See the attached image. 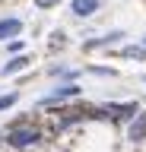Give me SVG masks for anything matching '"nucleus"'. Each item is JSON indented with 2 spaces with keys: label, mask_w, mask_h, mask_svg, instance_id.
Returning a JSON list of instances; mask_svg holds the SVG:
<instances>
[{
  "label": "nucleus",
  "mask_w": 146,
  "mask_h": 152,
  "mask_svg": "<svg viewBox=\"0 0 146 152\" xmlns=\"http://www.w3.org/2000/svg\"><path fill=\"white\" fill-rule=\"evenodd\" d=\"M3 140H7V146H10V149H19V152H22V149H32L38 140H45V133H41L38 124H29L26 117H19V121L10 124V130H7V136H3Z\"/></svg>",
  "instance_id": "f257e3e1"
},
{
  "label": "nucleus",
  "mask_w": 146,
  "mask_h": 152,
  "mask_svg": "<svg viewBox=\"0 0 146 152\" xmlns=\"http://www.w3.org/2000/svg\"><path fill=\"white\" fill-rule=\"evenodd\" d=\"M79 89L76 86V79H67V83H60L57 89H51L48 95H41L38 102H35V108H45V111H51V108H57V104H64V102H73V98H79Z\"/></svg>",
  "instance_id": "f03ea898"
},
{
  "label": "nucleus",
  "mask_w": 146,
  "mask_h": 152,
  "mask_svg": "<svg viewBox=\"0 0 146 152\" xmlns=\"http://www.w3.org/2000/svg\"><path fill=\"white\" fill-rule=\"evenodd\" d=\"M146 140V111L140 108V111L127 121V142H134V146H140V142Z\"/></svg>",
  "instance_id": "7ed1b4c3"
},
{
  "label": "nucleus",
  "mask_w": 146,
  "mask_h": 152,
  "mask_svg": "<svg viewBox=\"0 0 146 152\" xmlns=\"http://www.w3.org/2000/svg\"><path fill=\"white\" fill-rule=\"evenodd\" d=\"M108 114H111V121H130L136 111H140V102H105Z\"/></svg>",
  "instance_id": "20e7f679"
},
{
  "label": "nucleus",
  "mask_w": 146,
  "mask_h": 152,
  "mask_svg": "<svg viewBox=\"0 0 146 152\" xmlns=\"http://www.w3.org/2000/svg\"><path fill=\"white\" fill-rule=\"evenodd\" d=\"M117 41H124V32H121V28H114V32H108V35H102V38H89V41H83V51L92 54V51H98V48L117 45Z\"/></svg>",
  "instance_id": "39448f33"
},
{
  "label": "nucleus",
  "mask_w": 146,
  "mask_h": 152,
  "mask_svg": "<svg viewBox=\"0 0 146 152\" xmlns=\"http://www.w3.org/2000/svg\"><path fill=\"white\" fill-rule=\"evenodd\" d=\"M22 28H26V22H22L19 16H7L0 19V41H10V38H19Z\"/></svg>",
  "instance_id": "423d86ee"
},
{
  "label": "nucleus",
  "mask_w": 146,
  "mask_h": 152,
  "mask_svg": "<svg viewBox=\"0 0 146 152\" xmlns=\"http://www.w3.org/2000/svg\"><path fill=\"white\" fill-rule=\"evenodd\" d=\"M98 7H102V0H70V13L76 19H89V16H95Z\"/></svg>",
  "instance_id": "0eeeda50"
},
{
  "label": "nucleus",
  "mask_w": 146,
  "mask_h": 152,
  "mask_svg": "<svg viewBox=\"0 0 146 152\" xmlns=\"http://www.w3.org/2000/svg\"><path fill=\"white\" fill-rule=\"evenodd\" d=\"M32 64V57L29 54H19V57H10L7 64L0 66V76H13V73H19V70H26V66Z\"/></svg>",
  "instance_id": "6e6552de"
},
{
  "label": "nucleus",
  "mask_w": 146,
  "mask_h": 152,
  "mask_svg": "<svg viewBox=\"0 0 146 152\" xmlns=\"http://www.w3.org/2000/svg\"><path fill=\"white\" fill-rule=\"evenodd\" d=\"M67 45H70V38H67V32H64V28H54V32L48 35V51H51V54L64 51Z\"/></svg>",
  "instance_id": "1a4fd4ad"
},
{
  "label": "nucleus",
  "mask_w": 146,
  "mask_h": 152,
  "mask_svg": "<svg viewBox=\"0 0 146 152\" xmlns=\"http://www.w3.org/2000/svg\"><path fill=\"white\" fill-rule=\"evenodd\" d=\"M117 54L127 57V60H146V48H143V45H124Z\"/></svg>",
  "instance_id": "9d476101"
},
{
  "label": "nucleus",
  "mask_w": 146,
  "mask_h": 152,
  "mask_svg": "<svg viewBox=\"0 0 146 152\" xmlns=\"http://www.w3.org/2000/svg\"><path fill=\"white\" fill-rule=\"evenodd\" d=\"M48 76H64V79H76L79 70H70L67 64H57V66H48Z\"/></svg>",
  "instance_id": "9b49d317"
},
{
  "label": "nucleus",
  "mask_w": 146,
  "mask_h": 152,
  "mask_svg": "<svg viewBox=\"0 0 146 152\" xmlns=\"http://www.w3.org/2000/svg\"><path fill=\"white\" fill-rule=\"evenodd\" d=\"M16 102H19V92H7V95H0V111H10Z\"/></svg>",
  "instance_id": "f8f14e48"
},
{
  "label": "nucleus",
  "mask_w": 146,
  "mask_h": 152,
  "mask_svg": "<svg viewBox=\"0 0 146 152\" xmlns=\"http://www.w3.org/2000/svg\"><path fill=\"white\" fill-rule=\"evenodd\" d=\"M89 73L92 76H117V70H111V66H89Z\"/></svg>",
  "instance_id": "ddd939ff"
},
{
  "label": "nucleus",
  "mask_w": 146,
  "mask_h": 152,
  "mask_svg": "<svg viewBox=\"0 0 146 152\" xmlns=\"http://www.w3.org/2000/svg\"><path fill=\"white\" fill-rule=\"evenodd\" d=\"M7 51H10V54H22V51H26V41H16V38H10V45H7Z\"/></svg>",
  "instance_id": "4468645a"
},
{
  "label": "nucleus",
  "mask_w": 146,
  "mask_h": 152,
  "mask_svg": "<svg viewBox=\"0 0 146 152\" xmlns=\"http://www.w3.org/2000/svg\"><path fill=\"white\" fill-rule=\"evenodd\" d=\"M57 3H60V0H35V7H38V10H54Z\"/></svg>",
  "instance_id": "2eb2a0df"
},
{
  "label": "nucleus",
  "mask_w": 146,
  "mask_h": 152,
  "mask_svg": "<svg viewBox=\"0 0 146 152\" xmlns=\"http://www.w3.org/2000/svg\"><path fill=\"white\" fill-rule=\"evenodd\" d=\"M140 45H143V48H146V35H143V38H140Z\"/></svg>",
  "instance_id": "dca6fc26"
},
{
  "label": "nucleus",
  "mask_w": 146,
  "mask_h": 152,
  "mask_svg": "<svg viewBox=\"0 0 146 152\" xmlns=\"http://www.w3.org/2000/svg\"><path fill=\"white\" fill-rule=\"evenodd\" d=\"M3 142H7V140H3V136H0V146H3Z\"/></svg>",
  "instance_id": "f3484780"
},
{
  "label": "nucleus",
  "mask_w": 146,
  "mask_h": 152,
  "mask_svg": "<svg viewBox=\"0 0 146 152\" xmlns=\"http://www.w3.org/2000/svg\"><path fill=\"white\" fill-rule=\"evenodd\" d=\"M143 83H146V73H143Z\"/></svg>",
  "instance_id": "a211bd4d"
}]
</instances>
